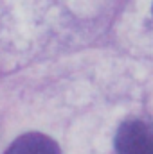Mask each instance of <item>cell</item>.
I'll use <instances>...</instances> for the list:
<instances>
[{"label": "cell", "instance_id": "obj_2", "mask_svg": "<svg viewBox=\"0 0 153 154\" xmlns=\"http://www.w3.org/2000/svg\"><path fill=\"white\" fill-rule=\"evenodd\" d=\"M4 154H61L58 143L41 133H25L18 136Z\"/></svg>", "mask_w": 153, "mask_h": 154}, {"label": "cell", "instance_id": "obj_1", "mask_svg": "<svg viewBox=\"0 0 153 154\" xmlns=\"http://www.w3.org/2000/svg\"><path fill=\"white\" fill-rule=\"evenodd\" d=\"M115 154H153V124L142 118L124 120L115 133Z\"/></svg>", "mask_w": 153, "mask_h": 154}]
</instances>
